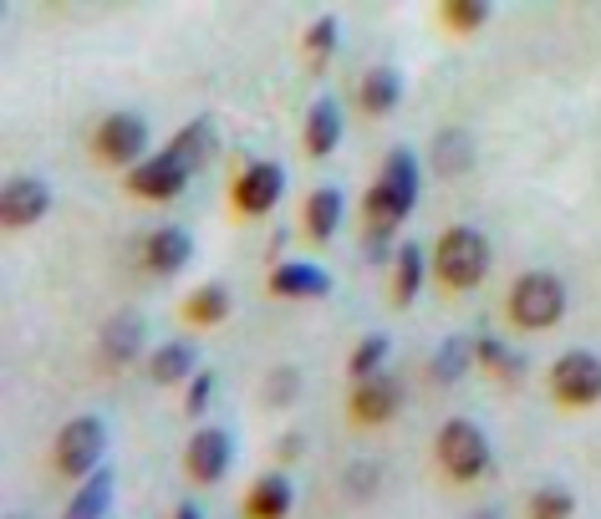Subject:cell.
<instances>
[{
    "label": "cell",
    "instance_id": "10",
    "mask_svg": "<svg viewBox=\"0 0 601 519\" xmlns=\"http://www.w3.org/2000/svg\"><path fill=\"white\" fill-rule=\"evenodd\" d=\"M46 209H52V188L41 184V179H11V184H6V199H0L6 225L26 229V225H36Z\"/></svg>",
    "mask_w": 601,
    "mask_h": 519
},
{
    "label": "cell",
    "instance_id": "20",
    "mask_svg": "<svg viewBox=\"0 0 601 519\" xmlns=\"http://www.w3.org/2000/svg\"><path fill=\"white\" fill-rule=\"evenodd\" d=\"M336 225H342V194L336 188H316L307 204V229L311 240H332Z\"/></svg>",
    "mask_w": 601,
    "mask_h": 519
},
{
    "label": "cell",
    "instance_id": "13",
    "mask_svg": "<svg viewBox=\"0 0 601 519\" xmlns=\"http://www.w3.org/2000/svg\"><path fill=\"white\" fill-rule=\"evenodd\" d=\"M398 382H393V377H367V382L357 387V398H352V413L362 418V423H388L393 413H398Z\"/></svg>",
    "mask_w": 601,
    "mask_h": 519
},
{
    "label": "cell",
    "instance_id": "28",
    "mask_svg": "<svg viewBox=\"0 0 601 519\" xmlns=\"http://www.w3.org/2000/svg\"><path fill=\"white\" fill-rule=\"evenodd\" d=\"M383 357H388V336H367V342L352 352V377H377V367H383Z\"/></svg>",
    "mask_w": 601,
    "mask_h": 519
},
{
    "label": "cell",
    "instance_id": "33",
    "mask_svg": "<svg viewBox=\"0 0 601 519\" xmlns=\"http://www.w3.org/2000/svg\"><path fill=\"white\" fill-rule=\"evenodd\" d=\"M210 398H214V377L210 372H194V377H189V413L210 408Z\"/></svg>",
    "mask_w": 601,
    "mask_h": 519
},
{
    "label": "cell",
    "instance_id": "1",
    "mask_svg": "<svg viewBox=\"0 0 601 519\" xmlns=\"http://www.w3.org/2000/svg\"><path fill=\"white\" fill-rule=\"evenodd\" d=\"M418 204V163L408 148H398L388 159V169H383V179L373 184V194H367V255L373 260H388V235L398 229V219H408Z\"/></svg>",
    "mask_w": 601,
    "mask_h": 519
},
{
    "label": "cell",
    "instance_id": "19",
    "mask_svg": "<svg viewBox=\"0 0 601 519\" xmlns=\"http://www.w3.org/2000/svg\"><path fill=\"white\" fill-rule=\"evenodd\" d=\"M336 143H342V112H336L332 97H321L307 118V148L316 153V159H326Z\"/></svg>",
    "mask_w": 601,
    "mask_h": 519
},
{
    "label": "cell",
    "instance_id": "16",
    "mask_svg": "<svg viewBox=\"0 0 601 519\" xmlns=\"http://www.w3.org/2000/svg\"><path fill=\"white\" fill-rule=\"evenodd\" d=\"M138 346H143V321H138L133 311H122V316L107 321V332H103V357L112 361V367L133 361V357H138Z\"/></svg>",
    "mask_w": 601,
    "mask_h": 519
},
{
    "label": "cell",
    "instance_id": "5",
    "mask_svg": "<svg viewBox=\"0 0 601 519\" xmlns=\"http://www.w3.org/2000/svg\"><path fill=\"white\" fill-rule=\"evenodd\" d=\"M107 448V428L103 418H72L62 433H56V464L67 474H87V468L103 458Z\"/></svg>",
    "mask_w": 601,
    "mask_h": 519
},
{
    "label": "cell",
    "instance_id": "27",
    "mask_svg": "<svg viewBox=\"0 0 601 519\" xmlns=\"http://www.w3.org/2000/svg\"><path fill=\"white\" fill-rule=\"evenodd\" d=\"M229 316V295L219 291V285H204L194 301H189V321H204V326H214V321Z\"/></svg>",
    "mask_w": 601,
    "mask_h": 519
},
{
    "label": "cell",
    "instance_id": "29",
    "mask_svg": "<svg viewBox=\"0 0 601 519\" xmlns=\"http://www.w3.org/2000/svg\"><path fill=\"white\" fill-rule=\"evenodd\" d=\"M571 509H576V499L566 489H540L530 499V515L535 519H571Z\"/></svg>",
    "mask_w": 601,
    "mask_h": 519
},
{
    "label": "cell",
    "instance_id": "32",
    "mask_svg": "<svg viewBox=\"0 0 601 519\" xmlns=\"http://www.w3.org/2000/svg\"><path fill=\"white\" fill-rule=\"evenodd\" d=\"M296 387H301V377H296L291 367H281V372L270 377V402H276V408H286V402L296 398Z\"/></svg>",
    "mask_w": 601,
    "mask_h": 519
},
{
    "label": "cell",
    "instance_id": "15",
    "mask_svg": "<svg viewBox=\"0 0 601 519\" xmlns=\"http://www.w3.org/2000/svg\"><path fill=\"white\" fill-rule=\"evenodd\" d=\"M189 255H194V240H189L184 229H159V235H153V240H148V250H143V260L153 270H159V275H174V270H184L189 266Z\"/></svg>",
    "mask_w": 601,
    "mask_h": 519
},
{
    "label": "cell",
    "instance_id": "12",
    "mask_svg": "<svg viewBox=\"0 0 601 519\" xmlns=\"http://www.w3.org/2000/svg\"><path fill=\"white\" fill-rule=\"evenodd\" d=\"M270 285H276V295H301V301H311V295H332V275H326L321 266H307V260H286V266H276Z\"/></svg>",
    "mask_w": 601,
    "mask_h": 519
},
{
    "label": "cell",
    "instance_id": "9",
    "mask_svg": "<svg viewBox=\"0 0 601 519\" xmlns=\"http://www.w3.org/2000/svg\"><path fill=\"white\" fill-rule=\"evenodd\" d=\"M229 453H235V443H229L225 428H204V433H194V443H189V474L200 484L225 479Z\"/></svg>",
    "mask_w": 601,
    "mask_h": 519
},
{
    "label": "cell",
    "instance_id": "4",
    "mask_svg": "<svg viewBox=\"0 0 601 519\" xmlns=\"http://www.w3.org/2000/svg\"><path fill=\"white\" fill-rule=\"evenodd\" d=\"M439 458L454 479H480L484 468H490V439H484L474 423L454 418V423H443V433H439Z\"/></svg>",
    "mask_w": 601,
    "mask_h": 519
},
{
    "label": "cell",
    "instance_id": "23",
    "mask_svg": "<svg viewBox=\"0 0 601 519\" xmlns=\"http://www.w3.org/2000/svg\"><path fill=\"white\" fill-rule=\"evenodd\" d=\"M469 159H474V138H469L464 128H449V133L433 138V163H439V173H464Z\"/></svg>",
    "mask_w": 601,
    "mask_h": 519
},
{
    "label": "cell",
    "instance_id": "2",
    "mask_svg": "<svg viewBox=\"0 0 601 519\" xmlns=\"http://www.w3.org/2000/svg\"><path fill=\"white\" fill-rule=\"evenodd\" d=\"M509 311H515L520 326L546 332L550 321H561V311H566V285L556 275H546V270H535V275H525L520 285L509 291Z\"/></svg>",
    "mask_w": 601,
    "mask_h": 519
},
{
    "label": "cell",
    "instance_id": "24",
    "mask_svg": "<svg viewBox=\"0 0 601 519\" xmlns=\"http://www.w3.org/2000/svg\"><path fill=\"white\" fill-rule=\"evenodd\" d=\"M474 357H480L484 367H495L505 382H520L525 377V357H515V352H509L505 342H495V336H480V342H474Z\"/></svg>",
    "mask_w": 601,
    "mask_h": 519
},
{
    "label": "cell",
    "instance_id": "17",
    "mask_svg": "<svg viewBox=\"0 0 601 519\" xmlns=\"http://www.w3.org/2000/svg\"><path fill=\"white\" fill-rule=\"evenodd\" d=\"M169 153H174V159L184 163L189 173L204 169V163L214 159V122H210V118H194V122L184 128V133H179L174 143H169Z\"/></svg>",
    "mask_w": 601,
    "mask_h": 519
},
{
    "label": "cell",
    "instance_id": "18",
    "mask_svg": "<svg viewBox=\"0 0 601 519\" xmlns=\"http://www.w3.org/2000/svg\"><path fill=\"white\" fill-rule=\"evenodd\" d=\"M112 468H93V479L77 489V499H72L67 519H107V509H112Z\"/></svg>",
    "mask_w": 601,
    "mask_h": 519
},
{
    "label": "cell",
    "instance_id": "31",
    "mask_svg": "<svg viewBox=\"0 0 601 519\" xmlns=\"http://www.w3.org/2000/svg\"><path fill=\"white\" fill-rule=\"evenodd\" d=\"M443 15H449V26L474 31L490 21V6H480V0H454V6H443Z\"/></svg>",
    "mask_w": 601,
    "mask_h": 519
},
{
    "label": "cell",
    "instance_id": "8",
    "mask_svg": "<svg viewBox=\"0 0 601 519\" xmlns=\"http://www.w3.org/2000/svg\"><path fill=\"white\" fill-rule=\"evenodd\" d=\"M143 148H148V128H143V118H133V112H112V118L97 128V153L112 159V163L143 159Z\"/></svg>",
    "mask_w": 601,
    "mask_h": 519
},
{
    "label": "cell",
    "instance_id": "35",
    "mask_svg": "<svg viewBox=\"0 0 601 519\" xmlns=\"http://www.w3.org/2000/svg\"><path fill=\"white\" fill-rule=\"evenodd\" d=\"M174 519H204V515H200L194 505H179V515H174Z\"/></svg>",
    "mask_w": 601,
    "mask_h": 519
},
{
    "label": "cell",
    "instance_id": "3",
    "mask_svg": "<svg viewBox=\"0 0 601 519\" xmlns=\"http://www.w3.org/2000/svg\"><path fill=\"white\" fill-rule=\"evenodd\" d=\"M484 270H490V240H484L480 229L454 225L439 240V275L449 285H474Z\"/></svg>",
    "mask_w": 601,
    "mask_h": 519
},
{
    "label": "cell",
    "instance_id": "14",
    "mask_svg": "<svg viewBox=\"0 0 601 519\" xmlns=\"http://www.w3.org/2000/svg\"><path fill=\"white\" fill-rule=\"evenodd\" d=\"M291 505H296V489H291V479L286 474H266V479H255V489H250V519H286L291 515Z\"/></svg>",
    "mask_w": 601,
    "mask_h": 519
},
{
    "label": "cell",
    "instance_id": "34",
    "mask_svg": "<svg viewBox=\"0 0 601 519\" xmlns=\"http://www.w3.org/2000/svg\"><path fill=\"white\" fill-rule=\"evenodd\" d=\"M347 484H352V494H367V489H373V468H367V464H362V468H352V474H347Z\"/></svg>",
    "mask_w": 601,
    "mask_h": 519
},
{
    "label": "cell",
    "instance_id": "6",
    "mask_svg": "<svg viewBox=\"0 0 601 519\" xmlns=\"http://www.w3.org/2000/svg\"><path fill=\"white\" fill-rule=\"evenodd\" d=\"M550 387H556V398L576 402V408L597 402L601 398V357H591V352H566V357L556 361V372H550Z\"/></svg>",
    "mask_w": 601,
    "mask_h": 519
},
{
    "label": "cell",
    "instance_id": "22",
    "mask_svg": "<svg viewBox=\"0 0 601 519\" xmlns=\"http://www.w3.org/2000/svg\"><path fill=\"white\" fill-rule=\"evenodd\" d=\"M398 97H403V77H398V72H393V67L367 72V82H362V107H367V112H393Z\"/></svg>",
    "mask_w": 601,
    "mask_h": 519
},
{
    "label": "cell",
    "instance_id": "11",
    "mask_svg": "<svg viewBox=\"0 0 601 519\" xmlns=\"http://www.w3.org/2000/svg\"><path fill=\"white\" fill-rule=\"evenodd\" d=\"M281 188H286V173L276 169V163H255V169L240 173V184H235V199H240L245 214H266V209H276Z\"/></svg>",
    "mask_w": 601,
    "mask_h": 519
},
{
    "label": "cell",
    "instance_id": "7",
    "mask_svg": "<svg viewBox=\"0 0 601 519\" xmlns=\"http://www.w3.org/2000/svg\"><path fill=\"white\" fill-rule=\"evenodd\" d=\"M184 184H189V169L174 159V153L143 159V163H133V173H128V188L143 194V199H174Z\"/></svg>",
    "mask_w": 601,
    "mask_h": 519
},
{
    "label": "cell",
    "instance_id": "21",
    "mask_svg": "<svg viewBox=\"0 0 601 519\" xmlns=\"http://www.w3.org/2000/svg\"><path fill=\"white\" fill-rule=\"evenodd\" d=\"M194 361H200V352H194L189 342H169V346H159V352H153V361H148V367H153V377H159V382H184V377H194Z\"/></svg>",
    "mask_w": 601,
    "mask_h": 519
},
{
    "label": "cell",
    "instance_id": "26",
    "mask_svg": "<svg viewBox=\"0 0 601 519\" xmlns=\"http://www.w3.org/2000/svg\"><path fill=\"white\" fill-rule=\"evenodd\" d=\"M423 291V250L418 245H398V301H418Z\"/></svg>",
    "mask_w": 601,
    "mask_h": 519
},
{
    "label": "cell",
    "instance_id": "25",
    "mask_svg": "<svg viewBox=\"0 0 601 519\" xmlns=\"http://www.w3.org/2000/svg\"><path fill=\"white\" fill-rule=\"evenodd\" d=\"M469 357H474V342L449 336V342L439 346V357H433V377H439V382H459V377L469 372Z\"/></svg>",
    "mask_w": 601,
    "mask_h": 519
},
{
    "label": "cell",
    "instance_id": "30",
    "mask_svg": "<svg viewBox=\"0 0 601 519\" xmlns=\"http://www.w3.org/2000/svg\"><path fill=\"white\" fill-rule=\"evenodd\" d=\"M332 52H336V21H332V15H321L316 26L307 31V56H311V62H326Z\"/></svg>",
    "mask_w": 601,
    "mask_h": 519
}]
</instances>
